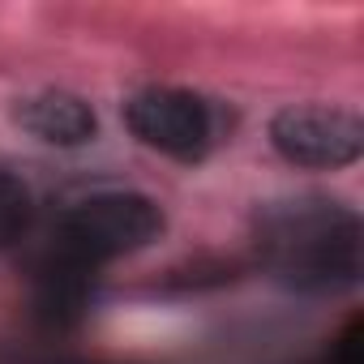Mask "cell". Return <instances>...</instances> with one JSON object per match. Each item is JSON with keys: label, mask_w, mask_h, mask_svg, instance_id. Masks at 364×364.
<instances>
[{"label": "cell", "mask_w": 364, "mask_h": 364, "mask_svg": "<svg viewBox=\"0 0 364 364\" xmlns=\"http://www.w3.org/2000/svg\"><path fill=\"white\" fill-rule=\"evenodd\" d=\"M262 266L291 291L338 296L360 283L364 228L360 215L334 198L300 193L266 202L253 219Z\"/></svg>", "instance_id": "obj_1"}, {"label": "cell", "mask_w": 364, "mask_h": 364, "mask_svg": "<svg viewBox=\"0 0 364 364\" xmlns=\"http://www.w3.org/2000/svg\"><path fill=\"white\" fill-rule=\"evenodd\" d=\"M159 232L163 210L146 193H95L65 210L52 249L86 270H99L124 253L146 249L150 240H159Z\"/></svg>", "instance_id": "obj_2"}, {"label": "cell", "mask_w": 364, "mask_h": 364, "mask_svg": "<svg viewBox=\"0 0 364 364\" xmlns=\"http://www.w3.org/2000/svg\"><path fill=\"white\" fill-rule=\"evenodd\" d=\"M129 133L180 163H198L215 146V112L202 95L176 86H146L124 103Z\"/></svg>", "instance_id": "obj_3"}, {"label": "cell", "mask_w": 364, "mask_h": 364, "mask_svg": "<svg viewBox=\"0 0 364 364\" xmlns=\"http://www.w3.org/2000/svg\"><path fill=\"white\" fill-rule=\"evenodd\" d=\"M270 141L274 150L296 163V167H347L364 150V124L347 107H321V103H300L283 107L270 120Z\"/></svg>", "instance_id": "obj_4"}, {"label": "cell", "mask_w": 364, "mask_h": 364, "mask_svg": "<svg viewBox=\"0 0 364 364\" xmlns=\"http://www.w3.org/2000/svg\"><path fill=\"white\" fill-rule=\"evenodd\" d=\"M14 120H18L31 137H39L43 146H60V150L86 146V141H95V133H99L95 107H90L82 95H69V90H39V95L18 99Z\"/></svg>", "instance_id": "obj_5"}, {"label": "cell", "mask_w": 364, "mask_h": 364, "mask_svg": "<svg viewBox=\"0 0 364 364\" xmlns=\"http://www.w3.org/2000/svg\"><path fill=\"white\" fill-rule=\"evenodd\" d=\"M31 215H35L31 189L22 185L14 171L0 167V249H9V245H18V240L26 236Z\"/></svg>", "instance_id": "obj_6"}, {"label": "cell", "mask_w": 364, "mask_h": 364, "mask_svg": "<svg viewBox=\"0 0 364 364\" xmlns=\"http://www.w3.org/2000/svg\"><path fill=\"white\" fill-rule=\"evenodd\" d=\"M326 364H364V355H360V317H351V321H347V330L338 334L334 355H330Z\"/></svg>", "instance_id": "obj_7"}]
</instances>
